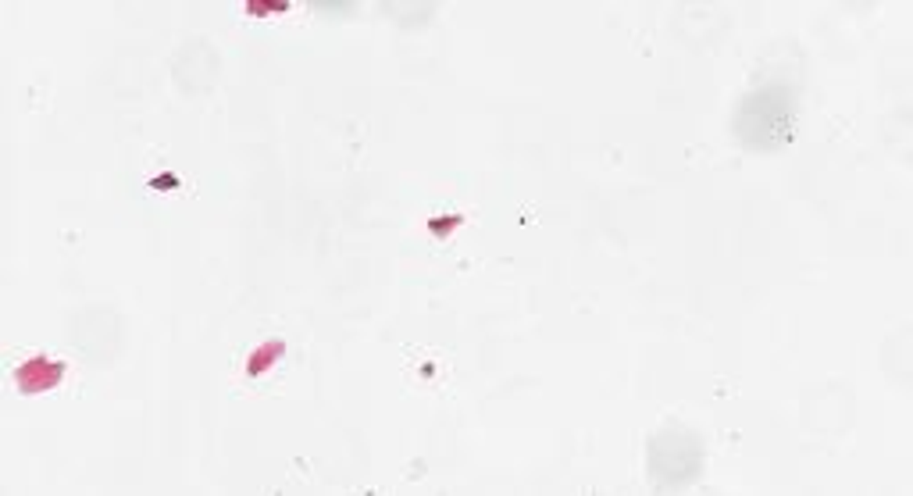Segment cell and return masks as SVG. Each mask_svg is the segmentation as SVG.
<instances>
[{"instance_id":"7a4b0ae2","label":"cell","mask_w":913,"mask_h":496,"mask_svg":"<svg viewBox=\"0 0 913 496\" xmlns=\"http://www.w3.org/2000/svg\"><path fill=\"white\" fill-rule=\"evenodd\" d=\"M700 443L682 432H664L650 443V475L653 486H689L700 475Z\"/></svg>"},{"instance_id":"6da1fadb","label":"cell","mask_w":913,"mask_h":496,"mask_svg":"<svg viewBox=\"0 0 913 496\" xmlns=\"http://www.w3.org/2000/svg\"><path fill=\"white\" fill-rule=\"evenodd\" d=\"M792 133H796V100L785 86L753 90L735 111V136L746 147H785V143H792Z\"/></svg>"},{"instance_id":"8992f818","label":"cell","mask_w":913,"mask_h":496,"mask_svg":"<svg viewBox=\"0 0 913 496\" xmlns=\"http://www.w3.org/2000/svg\"><path fill=\"white\" fill-rule=\"evenodd\" d=\"M279 11H289V4H247V15H279Z\"/></svg>"},{"instance_id":"277c9868","label":"cell","mask_w":913,"mask_h":496,"mask_svg":"<svg viewBox=\"0 0 913 496\" xmlns=\"http://www.w3.org/2000/svg\"><path fill=\"white\" fill-rule=\"evenodd\" d=\"M282 354H286V343H282V339H272V343H264V347H257L254 354H250V361H247V375H250V379L264 375L275 361H279Z\"/></svg>"},{"instance_id":"3957f363","label":"cell","mask_w":913,"mask_h":496,"mask_svg":"<svg viewBox=\"0 0 913 496\" xmlns=\"http://www.w3.org/2000/svg\"><path fill=\"white\" fill-rule=\"evenodd\" d=\"M61 379H65V364H61L58 357H47V354L25 357V361L15 368V386L22 397H43L50 389H58Z\"/></svg>"},{"instance_id":"5b68a950","label":"cell","mask_w":913,"mask_h":496,"mask_svg":"<svg viewBox=\"0 0 913 496\" xmlns=\"http://www.w3.org/2000/svg\"><path fill=\"white\" fill-rule=\"evenodd\" d=\"M461 222H464L461 215H443V218H432V222H428V229L436 232V236H446V232H450V229H457V225H461Z\"/></svg>"}]
</instances>
